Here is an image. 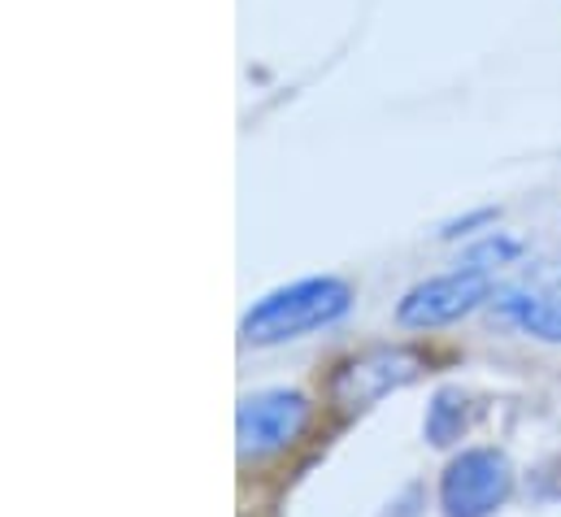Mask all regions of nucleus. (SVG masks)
I'll return each mask as SVG.
<instances>
[{"label": "nucleus", "instance_id": "f257e3e1", "mask_svg": "<svg viewBox=\"0 0 561 517\" xmlns=\"http://www.w3.org/2000/svg\"><path fill=\"white\" fill-rule=\"evenodd\" d=\"M353 309V287L344 278H300L287 283L279 291H271L266 300H257L244 313V344H287L300 340L309 331H322L331 322H340Z\"/></svg>", "mask_w": 561, "mask_h": 517}, {"label": "nucleus", "instance_id": "f03ea898", "mask_svg": "<svg viewBox=\"0 0 561 517\" xmlns=\"http://www.w3.org/2000/svg\"><path fill=\"white\" fill-rule=\"evenodd\" d=\"M514 492V466L501 448H466L439 479L444 517H492Z\"/></svg>", "mask_w": 561, "mask_h": 517}, {"label": "nucleus", "instance_id": "7ed1b4c3", "mask_svg": "<svg viewBox=\"0 0 561 517\" xmlns=\"http://www.w3.org/2000/svg\"><path fill=\"white\" fill-rule=\"evenodd\" d=\"M488 296H492V274L461 265L453 274H435L419 287H410L405 300L397 305V318H401V326L431 331V326H448V322L474 313Z\"/></svg>", "mask_w": 561, "mask_h": 517}, {"label": "nucleus", "instance_id": "20e7f679", "mask_svg": "<svg viewBox=\"0 0 561 517\" xmlns=\"http://www.w3.org/2000/svg\"><path fill=\"white\" fill-rule=\"evenodd\" d=\"M422 375V357L414 348H375L366 357H353L331 379V404L340 413H362L379 404L383 395L410 388Z\"/></svg>", "mask_w": 561, "mask_h": 517}, {"label": "nucleus", "instance_id": "39448f33", "mask_svg": "<svg viewBox=\"0 0 561 517\" xmlns=\"http://www.w3.org/2000/svg\"><path fill=\"white\" fill-rule=\"evenodd\" d=\"M309 422V400L300 391H257L240 400L236 413V435H240V457H271L287 448Z\"/></svg>", "mask_w": 561, "mask_h": 517}, {"label": "nucleus", "instance_id": "423d86ee", "mask_svg": "<svg viewBox=\"0 0 561 517\" xmlns=\"http://www.w3.org/2000/svg\"><path fill=\"white\" fill-rule=\"evenodd\" d=\"M501 309L536 340L545 344H561V296H510L501 300Z\"/></svg>", "mask_w": 561, "mask_h": 517}, {"label": "nucleus", "instance_id": "0eeeda50", "mask_svg": "<svg viewBox=\"0 0 561 517\" xmlns=\"http://www.w3.org/2000/svg\"><path fill=\"white\" fill-rule=\"evenodd\" d=\"M461 430H466V395L457 388H439L426 409V439L448 448L453 439H461Z\"/></svg>", "mask_w": 561, "mask_h": 517}, {"label": "nucleus", "instance_id": "6e6552de", "mask_svg": "<svg viewBox=\"0 0 561 517\" xmlns=\"http://www.w3.org/2000/svg\"><path fill=\"white\" fill-rule=\"evenodd\" d=\"M510 257H518V244L514 240H483L479 249H470V257H466V265H474V269H492V265H505Z\"/></svg>", "mask_w": 561, "mask_h": 517}]
</instances>
